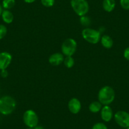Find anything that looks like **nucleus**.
Returning a JSON list of instances; mask_svg holds the SVG:
<instances>
[{"label":"nucleus","instance_id":"b1692460","mask_svg":"<svg viewBox=\"0 0 129 129\" xmlns=\"http://www.w3.org/2000/svg\"><path fill=\"white\" fill-rule=\"evenodd\" d=\"M123 56L126 60L129 61V47L126 48L123 51Z\"/></svg>","mask_w":129,"mask_h":129},{"label":"nucleus","instance_id":"39448f33","mask_svg":"<svg viewBox=\"0 0 129 129\" xmlns=\"http://www.w3.org/2000/svg\"><path fill=\"white\" fill-rule=\"evenodd\" d=\"M77 43L73 38H67L61 44L62 54L65 56H72L76 52Z\"/></svg>","mask_w":129,"mask_h":129},{"label":"nucleus","instance_id":"f03ea898","mask_svg":"<svg viewBox=\"0 0 129 129\" xmlns=\"http://www.w3.org/2000/svg\"><path fill=\"white\" fill-rule=\"evenodd\" d=\"M98 101L103 105H109L112 103L115 98V92L111 87L106 85L99 90Z\"/></svg>","mask_w":129,"mask_h":129},{"label":"nucleus","instance_id":"a878e982","mask_svg":"<svg viewBox=\"0 0 129 129\" xmlns=\"http://www.w3.org/2000/svg\"><path fill=\"white\" fill-rule=\"evenodd\" d=\"M34 129H44V128L43 127V126H41V125H37V126L34 128Z\"/></svg>","mask_w":129,"mask_h":129},{"label":"nucleus","instance_id":"4be33fe9","mask_svg":"<svg viewBox=\"0 0 129 129\" xmlns=\"http://www.w3.org/2000/svg\"><path fill=\"white\" fill-rule=\"evenodd\" d=\"M121 8L125 10H129V0H120Z\"/></svg>","mask_w":129,"mask_h":129},{"label":"nucleus","instance_id":"f3484780","mask_svg":"<svg viewBox=\"0 0 129 129\" xmlns=\"http://www.w3.org/2000/svg\"><path fill=\"white\" fill-rule=\"evenodd\" d=\"M64 66L68 69H71L75 64V60L73 56H66L63 61Z\"/></svg>","mask_w":129,"mask_h":129},{"label":"nucleus","instance_id":"aec40b11","mask_svg":"<svg viewBox=\"0 0 129 129\" xmlns=\"http://www.w3.org/2000/svg\"><path fill=\"white\" fill-rule=\"evenodd\" d=\"M41 2L44 7L49 8L54 5L55 0H41Z\"/></svg>","mask_w":129,"mask_h":129},{"label":"nucleus","instance_id":"a211bd4d","mask_svg":"<svg viewBox=\"0 0 129 129\" xmlns=\"http://www.w3.org/2000/svg\"><path fill=\"white\" fill-rule=\"evenodd\" d=\"M80 22L82 24V25L84 26V27H85L87 28V27H88L90 25L91 21H90V18L89 17H87L86 15H84L80 17Z\"/></svg>","mask_w":129,"mask_h":129},{"label":"nucleus","instance_id":"c85d7f7f","mask_svg":"<svg viewBox=\"0 0 129 129\" xmlns=\"http://www.w3.org/2000/svg\"><path fill=\"white\" fill-rule=\"evenodd\" d=\"M125 129H129V127H128V128H125Z\"/></svg>","mask_w":129,"mask_h":129},{"label":"nucleus","instance_id":"cd10ccee","mask_svg":"<svg viewBox=\"0 0 129 129\" xmlns=\"http://www.w3.org/2000/svg\"><path fill=\"white\" fill-rule=\"evenodd\" d=\"M26 129H34V128H28V127H27Z\"/></svg>","mask_w":129,"mask_h":129},{"label":"nucleus","instance_id":"0eeeda50","mask_svg":"<svg viewBox=\"0 0 129 129\" xmlns=\"http://www.w3.org/2000/svg\"><path fill=\"white\" fill-rule=\"evenodd\" d=\"M115 121L121 127L126 128L129 127V113L120 110L114 115Z\"/></svg>","mask_w":129,"mask_h":129},{"label":"nucleus","instance_id":"9d476101","mask_svg":"<svg viewBox=\"0 0 129 129\" xmlns=\"http://www.w3.org/2000/svg\"><path fill=\"white\" fill-rule=\"evenodd\" d=\"M100 112L101 119L105 122H109L111 121L114 116L112 109L109 105H105L102 108Z\"/></svg>","mask_w":129,"mask_h":129},{"label":"nucleus","instance_id":"423d86ee","mask_svg":"<svg viewBox=\"0 0 129 129\" xmlns=\"http://www.w3.org/2000/svg\"><path fill=\"white\" fill-rule=\"evenodd\" d=\"M23 121L27 127L35 128L39 123V116L34 110H27L23 113Z\"/></svg>","mask_w":129,"mask_h":129},{"label":"nucleus","instance_id":"4468645a","mask_svg":"<svg viewBox=\"0 0 129 129\" xmlns=\"http://www.w3.org/2000/svg\"><path fill=\"white\" fill-rule=\"evenodd\" d=\"M116 7L115 0H103V8L106 12H113Z\"/></svg>","mask_w":129,"mask_h":129},{"label":"nucleus","instance_id":"f8f14e48","mask_svg":"<svg viewBox=\"0 0 129 129\" xmlns=\"http://www.w3.org/2000/svg\"><path fill=\"white\" fill-rule=\"evenodd\" d=\"M1 17L3 22L7 24L12 23L14 20V15L9 10H3Z\"/></svg>","mask_w":129,"mask_h":129},{"label":"nucleus","instance_id":"393cba45","mask_svg":"<svg viewBox=\"0 0 129 129\" xmlns=\"http://www.w3.org/2000/svg\"><path fill=\"white\" fill-rule=\"evenodd\" d=\"M23 1H24V2H25L26 3L30 4V3H34V2H35L36 0H23Z\"/></svg>","mask_w":129,"mask_h":129},{"label":"nucleus","instance_id":"9b49d317","mask_svg":"<svg viewBox=\"0 0 129 129\" xmlns=\"http://www.w3.org/2000/svg\"><path fill=\"white\" fill-rule=\"evenodd\" d=\"M64 55L60 53H54L52 54L49 58V63L52 66H58L63 63Z\"/></svg>","mask_w":129,"mask_h":129},{"label":"nucleus","instance_id":"bb28decb","mask_svg":"<svg viewBox=\"0 0 129 129\" xmlns=\"http://www.w3.org/2000/svg\"><path fill=\"white\" fill-rule=\"evenodd\" d=\"M3 7H2V5L0 4V17H1V15H2V12H3Z\"/></svg>","mask_w":129,"mask_h":129},{"label":"nucleus","instance_id":"5701e85b","mask_svg":"<svg viewBox=\"0 0 129 129\" xmlns=\"http://www.w3.org/2000/svg\"><path fill=\"white\" fill-rule=\"evenodd\" d=\"M0 76L3 78H7L8 76V72L7 69L0 70Z\"/></svg>","mask_w":129,"mask_h":129},{"label":"nucleus","instance_id":"ddd939ff","mask_svg":"<svg viewBox=\"0 0 129 129\" xmlns=\"http://www.w3.org/2000/svg\"><path fill=\"white\" fill-rule=\"evenodd\" d=\"M100 41H101V45L106 49H110L113 46V41L112 38L107 34H105L101 36Z\"/></svg>","mask_w":129,"mask_h":129},{"label":"nucleus","instance_id":"dca6fc26","mask_svg":"<svg viewBox=\"0 0 129 129\" xmlns=\"http://www.w3.org/2000/svg\"><path fill=\"white\" fill-rule=\"evenodd\" d=\"M2 7L4 10H10L15 5V0H3Z\"/></svg>","mask_w":129,"mask_h":129},{"label":"nucleus","instance_id":"6ab92c4d","mask_svg":"<svg viewBox=\"0 0 129 129\" xmlns=\"http://www.w3.org/2000/svg\"><path fill=\"white\" fill-rule=\"evenodd\" d=\"M7 28L5 25L0 24V40L3 39L7 34Z\"/></svg>","mask_w":129,"mask_h":129},{"label":"nucleus","instance_id":"412c9836","mask_svg":"<svg viewBox=\"0 0 129 129\" xmlns=\"http://www.w3.org/2000/svg\"><path fill=\"white\" fill-rule=\"evenodd\" d=\"M92 129H108V127L104 123L98 122L93 125Z\"/></svg>","mask_w":129,"mask_h":129},{"label":"nucleus","instance_id":"6e6552de","mask_svg":"<svg viewBox=\"0 0 129 129\" xmlns=\"http://www.w3.org/2000/svg\"><path fill=\"white\" fill-rule=\"evenodd\" d=\"M12 61V55L7 51L0 53V70L7 69Z\"/></svg>","mask_w":129,"mask_h":129},{"label":"nucleus","instance_id":"20e7f679","mask_svg":"<svg viewBox=\"0 0 129 129\" xmlns=\"http://www.w3.org/2000/svg\"><path fill=\"white\" fill-rule=\"evenodd\" d=\"M70 5L73 10L79 17L86 15L89 11V5L87 0H71Z\"/></svg>","mask_w":129,"mask_h":129},{"label":"nucleus","instance_id":"1a4fd4ad","mask_svg":"<svg viewBox=\"0 0 129 129\" xmlns=\"http://www.w3.org/2000/svg\"><path fill=\"white\" fill-rule=\"evenodd\" d=\"M81 102H80L79 99L76 98H72L69 101L68 108H69L70 112L72 113V114L76 115V114L79 113L80 110H81Z\"/></svg>","mask_w":129,"mask_h":129},{"label":"nucleus","instance_id":"2eb2a0df","mask_svg":"<svg viewBox=\"0 0 129 129\" xmlns=\"http://www.w3.org/2000/svg\"><path fill=\"white\" fill-rule=\"evenodd\" d=\"M102 104L99 101H95L92 102L89 106V110L92 113H97L101 111L102 109Z\"/></svg>","mask_w":129,"mask_h":129},{"label":"nucleus","instance_id":"7ed1b4c3","mask_svg":"<svg viewBox=\"0 0 129 129\" xmlns=\"http://www.w3.org/2000/svg\"><path fill=\"white\" fill-rule=\"evenodd\" d=\"M101 33L98 30L87 27L82 31V36L83 39L87 43L92 44H96L100 41Z\"/></svg>","mask_w":129,"mask_h":129},{"label":"nucleus","instance_id":"f257e3e1","mask_svg":"<svg viewBox=\"0 0 129 129\" xmlns=\"http://www.w3.org/2000/svg\"><path fill=\"white\" fill-rule=\"evenodd\" d=\"M17 102L10 95H4L0 98V113L9 115L15 111Z\"/></svg>","mask_w":129,"mask_h":129}]
</instances>
